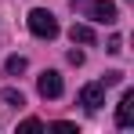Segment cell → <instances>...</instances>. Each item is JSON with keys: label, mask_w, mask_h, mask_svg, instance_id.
<instances>
[{"label": "cell", "mask_w": 134, "mask_h": 134, "mask_svg": "<svg viewBox=\"0 0 134 134\" xmlns=\"http://www.w3.org/2000/svg\"><path fill=\"white\" fill-rule=\"evenodd\" d=\"M25 22H29V33L40 36V40H54V36H58V22H54V15H51L47 7H33Z\"/></svg>", "instance_id": "cell-1"}, {"label": "cell", "mask_w": 134, "mask_h": 134, "mask_svg": "<svg viewBox=\"0 0 134 134\" xmlns=\"http://www.w3.org/2000/svg\"><path fill=\"white\" fill-rule=\"evenodd\" d=\"M83 15H91L94 22L112 25L116 22V4H112V0H94V4H83Z\"/></svg>", "instance_id": "cell-2"}, {"label": "cell", "mask_w": 134, "mask_h": 134, "mask_svg": "<svg viewBox=\"0 0 134 134\" xmlns=\"http://www.w3.org/2000/svg\"><path fill=\"white\" fill-rule=\"evenodd\" d=\"M80 105L87 112L102 109V105H105V83H87V87L80 91Z\"/></svg>", "instance_id": "cell-3"}, {"label": "cell", "mask_w": 134, "mask_h": 134, "mask_svg": "<svg viewBox=\"0 0 134 134\" xmlns=\"http://www.w3.org/2000/svg\"><path fill=\"white\" fill-rule=\"evenodd\" d=\"M36 91H40L44 98H58V94H62V76H58L54 69L40 72V80H36Z\"/></svg>", "instance_id": "cell-4"}, {"label": "cell", "mask_w": 134, "mask_h": 134, "mask_svg": "<svg viewBox=\"0 0 134 134\" xmlns=\"http://www.w3.org/2000/svg\"><path fill=\"white\" fill-rule=\"evenodd\" d=\"M116 123H120V127H131L134 123V91H127V94L120 98V105H116Z\"/></svg>", "instance_id": "cell-5"}, {"label": "cell", "mask_w": 134, "mask_h": 134, "mask_svg": "<svg viewBox=\"0 0 134 134\" xmlns=\"http://www.w3.org/2000/svg\"><path fill=\"white\" fill-rule=\"evenodd\" d=\"M69 40L72 44H94V29L91 25H72L69 29Z\"/></svg>", "instance_id": "cell-6"}, {"label": "cell", "mask_w": 134, "mask_h": 134, "mask_svg": "<svg viewBox=\"0 0 134 134\" xmlns=\"http://www.w3.org/2000/svg\"><path fill=\"white\" fill-rule=\"evenodd\" d=\"M7 72H11V76H18V72H25V58H22V54L7 58Z\"/></svg>", "instance_id": "cell-7"}, {"label": "cell", "mask_w": 134, "mask_h": 134, "mask_svg": "<svg viewBox=\"0 0 134 134\" xmlns=\"http://www.w3.org/2000/svg\"><path fill=\"white\" fill-rule=\"evenodd\" d=\"M4 102H11V105H25L22 91H15V87H7V91H4Z\"/></svg>", "instance_id": "cell-8"}, {"label": "cell", "mask_w": 134, "mask_h": 134, "mask_svg": "<svg viewBox=\"0 0 134 134\" xmlns=\"http://www.w3.org/2000/svg\"><path fill=\"white\" fill-rule=\"evenodd\" d=\"M33 131H44V123H40V120H25V123H18V134H33Z\"/></svg>", "instance_id": "cell-9"}]
</instances>
